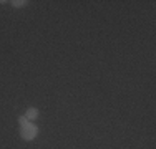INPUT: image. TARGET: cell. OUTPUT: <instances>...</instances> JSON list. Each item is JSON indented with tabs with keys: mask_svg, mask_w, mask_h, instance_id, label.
I'll list each match as a JSON object with an SVG mask.
<instances>
[{
	"mask_svg": "<svg viewBox=\"0 0 156 149\" xmlns=\"http://www.w3.org/2000/svg\"><path fill=\"white\" fill-rule=\"evenodd\" d=\"M20 136H22L23 141H33L37 136H38V126L30 123V124L20 128Z\"/></svg>",
	"mask_w": 156,
	"mask_h": 149,
	"instance_id": "6da1fadb",
	"label": "cell"
},
{
	"mask_svg": "<svg viewBox=\"0 0 156 149\" xmlns=\"http://www.w3.org/2000/svg\"><path fill=\"white\" fill-rule=\"evenodd\" d=\"M18 124H20V128H23V126L30 124V121L27 119V116H25V114H22V116H18Z\"/></svg>",
	"mask_w": 156,
	"mask_h": 149,
	"instance_id": "277c9868",
	"label": "cell"
},
{
	"mask_svg": "<svg viewBox=\"0 0 156 149\" xmlns=\"http://www.w3.org/2000/svg\"><path fill=\"white\" fill-rule=\"evenodd\" d=\"M25 116H27L28 121H37L40 116V111L37 109L35 106H30V108H27V111H25Z\"/></svg>",
	"mask_w": 156,
	"mask_h": 149,
	"instance_id": "7a4b0ae2",
	"label": "cell"
},
{
	"mask_svg": "<svg viewBox=\"0 0 156 149\" xmlns=\"http://www.w3.org/2000/svg\"><path fill=\"white\" fill-rule=\"evenodd\" d=\"M10 3L13 5V9H25V7L28 5L27 0H12Z\"/></svg>",
	"mask_w": 156,
	"mask_h": 149,
	"instance_id": "3957f363",
	"label": "cell"
}]
</instances>
